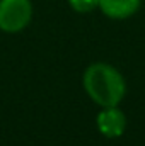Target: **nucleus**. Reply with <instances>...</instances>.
<instances>
[{
    "mask_svg": "<svg viewBox=\"0 0 145 146\" xmlns=\"http://www.w3.org/2000/svg\"><path fill=\"white\" fill-rule=\"evenodd\" d=\"M82 85L89 99L99 107L119 106L126 95V82L118 68L104 61L91 63L82 75Z\"/></svg>",
    "mask_w": 145,
    "mask_h": 146,
    "instance_id": "1",
    "label": "nucleus"
},
{
    "mask_svg": "<svg viewBox=\"0 0 145 146\" xmlns=\"http://www.w3.org/2000/svg\"><path fill=\"white\" fill-rule=\"evenodd\" d=\"M33 19L31 0H0V31L17 34L24 31Z\"/></svg>",
    "mask_w": 145,
    "mask_h": 146,
    "instance_id": "2",
    "label": "nucleus"
},
{
    "mask_svg": "<svg viewBox=\"0 0 145 146\" xmlns=\"http://www.w3.org/2000/svg\"><path fill=\"white\" fill-rule=\"evenodd\" d=\"M96 126L104 138L116 139L126 129V115L118 106L101 107L99 114L96 115Z\"/></svg>",
    "mask_w": 145,
    "mask_h": 146,
    "instance_id": "3",
    "label": "nucleus"
},
{
    "mask_svg": "<svg viewBox=\"0 0 145 146\" xmlns=\"http://www.w3.org/2000/svg\"><path fill=\"white\" fill-rule=\"evenodd\" d=\"M142 0H99V10L113 21L130 19L138 12Z\"/></svg>",
    "mask_w": 145,
    "mask_h": 146,
    "instance_id": "4",
    "label": "nucleus"
},
{
    "mask_svg": "<svg viewBox=\"0 0 145 146\" xmlns=\"http://www.w3.org/2000/svg\"><path fill=\"white\" fill-rule=\"evenodd\" d=\"M70 9L79 14H89L99 7V0H67Z\"/></svg>",
    "mask_w": 145,
    "mask_h": 146,
    "instance_id": "5",
    "label": "nucleus"
}]
</instances>
